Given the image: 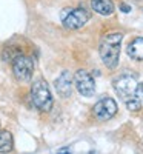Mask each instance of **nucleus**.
<instances>
[{"mask_svg": "<svg viewBox=\"0 0 143 154\" xmlns=\"http://www.w3.org/2000/svg\"><path fill=\"white\" fill-rule=\"evenodd\" d=\"M114 91L122 97L129 111H138L143 105V85H140L134 75H120L112 82Z\"/></svg>", "mask_w": 143, "mask_h": 154, "instance_id": "1", "label": "nucleus"}, {"mask_svg": "<svg viewBox=\"0 0 143 154\" xmlns=\"http://www.w3.org/2000/svg\"><path fill=\"white\" fill-rule=\"evenodd\" d=\"M122 32H111L105 34L100 38L99 43V54L105 66L109 69H114L120 62V49H122Z\"/></svg>", "mask_w": 143, "mask_h": 154, "instance_id": "2", "label": "nucleus"}, {"mask_svg": "<svg viewBox=\"0 0 143 154\" xmlns=\"http://www.w3.org/2000/svg\"><path fill=\"white\" fill-rule=\"evenodd\" d=\"M31 99H32V103L37 109L45 111V112L53 109L54 99H53V94H51L49 85L46 83L45 79L34 80V83L31 86Z\"/></svg>", "mask_w": 143, "mask_h": 154, "instance_id": "3", "label": "nucleus"}, {"mask_svg": "<svg viewBox=\"0 0 143 154\" xmlns=\"http://www.w3.org/2000/svg\"><path fill=\"white\" fill-rule=\"evenodd\" d=\"M91 14L83 8L75 9H65L62 12V23L66 29H80L88 23Z\"/></svg>", "mask_w": 143, "mask_h": 154, "instance_id": "4", "label": "nucleus"}, {"mask_svg": "<svg viewBox=\"0 0 143 154\" xmlns=\"http://www.w3.org/2000/svg\"><path fill=\"white\" fill-rule=\"evenodd\" d=\"M12 72H14V77L22 82V83H28L31 80V77L34 74V62L31 57L28 56H17L14 60H12Z\"/></svg>", "mask_w": 143, "mask_h": 154, "instance_id": "5", "label": "nucleus"}, {"mask_svg": "<svg viewBox=\"0 0 143 154\" xmlns=\"http://www.w3.org/2000/svg\"><path fill=\"white\" fill-rule=\"evenodd\" d=\"M72 83H74L75 89L83 97H91L96 93V82L93 79V75H91L88 71H85V69H79L74 74Z\"/></svg>", "mask_w": 143, "mask_h": 154, "instance_id": "6", "label": "nucleus"}, {"mask_svg": "<svg viewBox=\"0 0 143 154\" xmlns=\"http://www.w3.org/2000/svg\"><path fill=\"white\" fill-rule=\"evenodd\" d=\"M115 112H117V103L111 97L102 99L94 105V117L99 122H106V120L112 119Z\"/></svg>", "mask_w": 143, "mask_h": 154, "instance_id": "7", "label": "nucleus"}, {"mask_svg": "<svg viewBox=\"0 0 143 154\" xmlns=\"http://www.w3.org/2000/svg\"><path fill=\"white\" fill-rule=\"evenodd\" d=\"M72 86H74V83H72V75H71L69 71H63V72L57 77V79H56V82H54V88H56L57 94H59L62 99L71 97V94H72Z\"/></svg>", "mask_w": 143, "mask_h": 154, "instance_id": "8", "label": "nucleus"}, {"mask_svg": "<svg viewBox=\"0 0 143 154\" xmlns=\"http://www.w3.org/2000/svg\"><path fill=\"white\" fill-rule=\"evenodd\" d=\"M126 54L132 60H137V62L143 60V37H135L128 43Z\"/></svg>", "mask_w": 143, "mask_h": 154, "instance_id": "9", "label": "nucleus"}, {"mask_svg": "<svg viewBox=\"0 0 143 154\" xmlns=\"http://www.w3.org/2000/svg\"><path fill=\"white\" fill-rule=\"evenodd\" d=\"M91 9L99 16H111L114 12L112 0H91Z\"/></svg>", "mask_w": 143, "mask_h": 154, "instance_id": "10", "label": "nucleus"}, {"mask_svg": "<svg viewBox=\"0 0 143 154\" xmlns=\"http://www.w3.org/2000/svg\"><path fill=\"white\" fill-rule=\"evenodd\" d=\"M14 148V139L9 131H0V154H8Z\"/></svg>", "mask_w": 143, "mask_h": 154, "instance_id": "11", "label": "nucleus"}, {"mask_svg": "<svg viewBox=\"0 0 143 154\" xmlns=\"http://www.w3.org/2000/svg\"><path fill=\"white\" fill-rule=\"evenodd\" d=\"M22 54V51H19V49H14V48H6L5 51H3V59L5 60H14L17 56H20Z\"/></svg>", "mask_w": 143, "mask_h": 154, "instance_id": "12", "label": "nucleus"}, {"mask_svg": "<svg viewBox=\"0 0 143 154\" xmlns=\"http://www.w3.org/2000/svg\"><path fill=\"white\" fill-rule=\"evenodd\" d=\"M57 154H71V151L68 148H62L60 151H57Z\"/></svg>", "mask_w": 143, "mask_h": 154, "instance_id": "13", "label": "nucleus"}, {"mask_svg": "<svg viewBox=\"0 0 143 154\" xmlns=\"http://www.w3.org/2000/svg\"><path fill=\"white\" fill-rule=\"evenodd\" d=\"M122 9H123V12H129V11H131V8H129L128 5H122Z\"/></svg>", "mask_w": 143, "mask_h": 154, "instance_id": "14", "label": "nucleus"}, {"mask_svg": "<svg viewBox=\"0 0 143 154\" xmlns=\"http://www.w3.org/2000/svg\"><path fill=\"white\" fill-rule=\"evenodd\" d=\"M89 154H93V152H89Z\"/></svg>", "mask_w": 143, "mask_h": 154, "instance_id": "15", "label": "nucleus"}]
</instances>
